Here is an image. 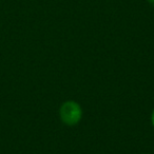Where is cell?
Instances as JSON below:
<instances>
[{
    "label": "cell",
    "instance_id": "6da1fadb",
    "mask_svg": "<svg viewBox=\"0 0 154 154\" xmlns=\"http://www.w3.org/2000/svg\"><path fill=\"white\" fill-rule=\"evenodd\" d=\"M59 115L62 122H64L68 126H74L78 124L82 119V110L76 101L69 100L60 107Z\"/></svg>",
    "mask_w": 154,
    "mask_h": 154
},
{
    "label": "cell",
    "instance_id": "3957f363",
    "mask_svg": "<svg viewBox=\"0 0 154 154\" xmlns=\"http://www.w3.org/2000/svg\"><path fill=\"white\" fill-rule=\"evenodd\" d=\"M148 2H149V3H150V5H154V0H148Z\"/></svg>",
    "mask_w": 154,
    "mask_h": 154
},
{
    "label": "cell",
    "instance_id": "7a4b0ae2",
    "mask_svg": "<svg viewBox=\"0 0 154 154\" xmlns=\"http://www.w3.org/2000/svg\"><path fill=\"white\" fill-rule=\"evenodd\" d=\"M151 120H152V124L154 126V110H153V113H152V117H151Z\"/></svg>",
    "mask_w": 154,
    "mask_h": 154
}]
</instances>
